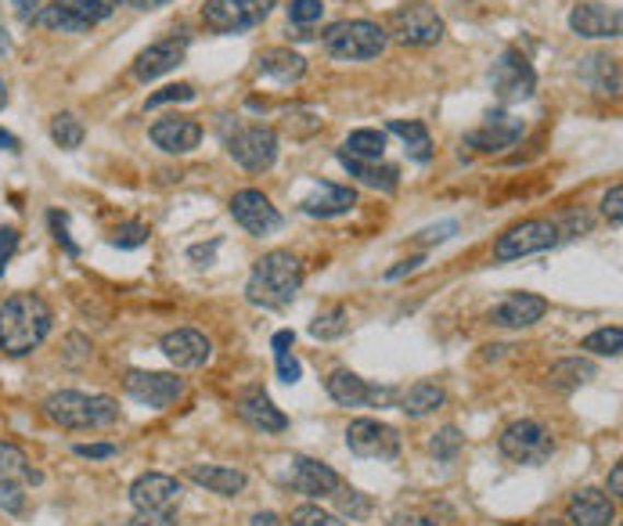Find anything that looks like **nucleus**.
I'll return each mask as SVG.
<instances>
[{"label": "nucleus", "mask_w": 623, "mask_h": 526, "mask_svg": "<svg viewBox=\"0 0 623 526\" xmlns=\"http://www.w3.org/2000/svg\"><path fill=\"white\" fill-rule=\"evenodd\" d=\"M491 87L497 94L501 105H519V102H530L533 91H538V72H533L530 58L508 47L501 51V58L494 62L491 69Z\"/></svg>", "instance_id": "5"}, {"label": "nucleus", "mask_w": 623, "mask_h": 526, "mask_svg": "<svg viewBox=\"0 0 623 526\" xmlns=\"http://www.w3.org/2000/svg\"><path fill=\"white\" fill-rule=\"evenodd\" d=\"M116 242L119 249H137V246H145L148 242V227L141 224V220H130V224H123L119 231H116Z\"/></svg>", "instance_id": "44"}, {"label": "nucleus", "mask_w": 623, "mask_h": 526, "mask_svg": "<svg viewBox=\"0 0 623 526\" xmlns=\"http://www.w3.org/2000/svg\"><path fill=\"white\" fill-rule=\"evenodd\" d=\"M8 105V87H4V80H0V108Z\"/></svg>", "instance_id": "60"}, {"label": "nucleus", "mask_w": 623, "mask_h": 526, "mask_svg": "<svg viewBox=\"0 0 623 526\" xmlns=\"http://www.w3.org/2000/svg\"><path fill=\"white\" fill-rule=\"evenodd\" d=\"M620 202H623V188L613 185V188L605 191V199H602V213H605V220L613 227H620V220H623V206Z\"/></svg>", "instance_id": "45"}, {"label": "nucleus", "mask_w": 623, "mask_h": 526, "mask_svg": "<svg viewBox=\"0 0 623 526\" xmlns=\"http://www.w3.org/2000/svg\"><path fill=\"white\" fill-rule=\"evenodd\" d=\"M558 238H563V227L555 220H522V224L508 227L494 246V260H522L530 253H544V249H555Z\"/></svg>", "instance_id": "7"}, {"label": "nucleus", "mask_w": 623, "mask_h": 526, "mask_svg": "<svg viewBox=\"0 0 623 526\" xmlns=\"http://www.w3.org/2000/svg\"><path fill=\"white\" fill-rule=\"evenodd\" d=\"M328 397L335 404H343V408H365V404H393V400H401V394L396 389H376V386H368L365 378H360L357 372L350 369H335L328 375Z\"/></svg>", "instance_id": "17"}, {"label": "nucleus", "mask_w": 623, "mask_h": 526, "mask_svg": "<svg viewBox=\"0 0 623 526\" xmlns=\"http://www.w3.org/2000/svg\"><path fill=\"white\" fill-rule=\"evenodd\" d=\"M0 149H8V152H19V138H15V133H8L4 127H0Z\"/></svg>", "instance_id": "58"}, {"label": "nucleus", "mask_w": 623, "mask_h": 526, "mask_svg": "<svg viewBox=\"0 0 623 526\" xmlns=\"http://www.w3.org/2000/svg\"><path fill=\"white\" fill-rule=\"evenodd\" d=\"M44 414L61 430H105L119 419V404L105 394H80V389H58L44 400Z\"/></svg>", "instance_id": "3"}, {"label": "nucleus", "mask_w": 623, "mask_h": 526, "mask_svg": "<svg viewBox=\"0 0 623 526\" xmlns=\"http://www.w3.org/2000/svg\"><path fill=\"white\" fill-rule=\"evenodd\" d=\"M299 289H303V264H299V256L289 249H274L256 260L245 285V300L253 307L281 311L299 296Z\"/></svg>", "instance_id": "2"}, {"label": "nucleus", "mask_w": 623, "mask_h": 526, "mask_svg": "<svg viewBox=\"0 0 623 526\" xmlns=\"http://www.w3.org/2000/svg\"><path fill=\"white\" fill-rule=\"evenodd\" d=\"M123 526H177L173 516H148V512H137L134 519H127Z\"/></svg>", "instance_id": "50"}, {"label": "nucleus", "mask_w": 623, "mask_h": 526, "mask_svg": "<svg viewBox=\"0 0 623 526\" xmlns=\"http://www.w3.org/2000/svg\"><path fill=\"white\" fill-rule=\"evenodd\" d=\"M339 163L350 170V177H357L360 185H368V188L396 191V185H401V170H396L393 163H379V159H357V155H346V152H339Z\"/></svg>", "instance_id": "26"}, {"label": "nucleus", "mask_w": 623, "mask_h": 526, "mask_svg": "<svg viewBox=\"0 0 623 526\" xmlns=\"http://www.w3.org/2000/svg\"><path fill=\"white\" fill-rule=\"evenodd\" d=\"M30 505L26 498V487L22 483H11V480H0V509L8 512V516H22Z\"/></svg>", "instance_id": "40"}, {"label": "nucleus", "mask_w": 623, "mask_h": 526, "mask_svg": "<svg viewBox=\"0 0 623 526\" xmlns=\"http://www.w3.org/2000/svg\"><path fill=\"white\" fill-rule=\"evenodd\" d=\"M15 8H19V15H22V19L33 22V15H36V11H41V0H15Z\"/></svg>", "instance_id": "57"}, {"label": "nucleus", "mask_w": 623, "mask_h": 526, "mask_svg": "<svg viewBox=\"0 0 623 526\" xmlns=\"http://www.w3.org/2000/svg\"><path fill=\"white\" fill-rule=\"evenodd\" d=\"M119 4L137 8V11H155V8H166L170 0H119Z\"/></svg>", "instance_id": "54"}, {"label": "nucleus", "mask_w": 623, "mask_h": 526, "mask_svg": "<svg viewBox=\"0 0 623 526\" xmlns=\"http://www.w3.org/2000/svg\"><path fill=\"white\" fill-rule=\"evenodd\" d=\"M418 264H422V256H411V260H404V264H396L393 271H385V278L390 281H396V278H404V274H411V271H418Z\"/></svg>", "instance_id": "52"}, {"label": "nucleus", "mask_w": 623, "mask_h": 526, "mask_svg": "<svg viewBox=\"0 0 623 526\" xmlns=\"http://www.w3.org/2000/svg\"><path fill=\"white\" fill-rule=\"evenodd\" d=\"M299 206H303L307 217H339V213H350L354 206H357V191L321 180V185L310 191Z\"/></svg>", "instance_id": "25"}, {"label": "nucleus", "mask_w": 623, "mask_h": 526, "mask_svg": "<svg viewBox=\"0 0 623 526\" xmlns=\"http://www.w3.org/2000/svg\"><path fill=\"white\" fill-rule=\"evenodd\" d=\"M0 480L30 487V483H41L44 476L33 469L26 451H22L19 444H4V440H0Z\"/></svg>", "instance_id": "32"}, {"label": "nucleus", "mask_w": 623, "mask_h": 526, "mask_svg": "<svg viewBox=\"0 0 623 526\" xmlns=\"http://www.w3.org/2000/svg\"><path fill=\"white\" fill-rule=\"evenodd\" d=\"M80 458H112L116 455V444H77Z\"/></svg>", "instance_id": "49"}, {"label": "nucleus", "mask_w": 623, "mask_h": 526, "mask_svg": "<svg viewBox=\"0 0 623 526\" xmlns=\"http://www.w3.org/2000/svg\"><path fill=\"white\" fill-rule=\"evenodd\" d=\"M584 350L598 353V358H620L623 350V328L620 325H609V328H598V332H591L588 339L580 342Z\"/></svg>", "instance_id": "35"}, {"label": "nucleus", "mask_w": 623, "mask_h": 526, "mask_svg": "<svg viewBox=\"0 0 623 526\" xmlns=\"http://www.w3.org/2000/svg\"><path fill=\"white\" fill-rule=\"evenodd\" d=\"M497 447H501L505 458H512L519 465H541V461L552 458V451H555L547 430L533 419H519V422L508 425V430L501 433V440H497Z\"/></svg>", "instance_id": "9"}, {"label": "nucleus", "mask_w": 623, "mask_h": 526, "mask_svg": "<svg viewBox=\"0 0 623 526\" xmlns=\"http://www.w3.org/2000/svg\"><path fill=\"white\" fill-rule=\"evenodd\" d=\"M274 364H278L281 383H299V375H303V364H299L292 353H274Z\"/></svg>", "instance_id": "46"}, {"label": "nucleus", "mask_w": 623, "mask_h": 526, "mask_svg": "<svg viewBox=\"0 0 623 526\" xmlns=\"http://www.w3.org/2000/svg\"><path fill=\"white\" fill-rule=\"evenodd\" d=\"M51 227H55V238L61 242V246H66V253H69V256H77L80 249H77V242L69 238V231H66V217H61V213H51Z\"/></svg>", "instance_id": "48"}, {"label": "nucleus", "mask_w": 623, "mask_h": 526, "mask_svg": "<svg viewBox=\"0 0 623 526\" xmlns=\"http://www.w3.org/2000/svg\"><path fill=\"white\" fill-rule=\"evenodd\" d=\"M112 15L108 0H55V4H44L33 15L36 26L44 30H58V33H86L97 22H105Z\"/></svg>", "instance_id": "6"}, {"label": "nucleus", "mask_w": 623, "mask_h": 526, "mask_svg": "<svg viewBox=\"0 0 623 526\" xmlns=\"http://www.w3.org/2000/svg\"><path fill=\"white\" fill-rule=\"evenodd\" d=\"M346 332V311L343 307H332L325 314H318L314 322H310V336L328 342V339H339Z\"/></svg>", "instance_id": "37"}, {"label": "nucleus", "mask_w": 623, "mask_h": 526, "mask_svg": "<svg viewBox=\"0 0 623 526\" xmlns=\"http://www.w3.org/2000/svg\"><path fill=\"white\" fill-rule=\"evenodd\" d=\"M390 44V36L379 26V22L368 19H350V22H335L325 33V51L339 62H368V58H379Z\"/></svg>", "instance_id": "4"}, {"label": "nucleus", "mask_w": 623, "mask_h": 526, "mask_svg": "<svg viewBox=\"0 0 623 526\" xmlns=\"http://www.w3.org/2000/svg\"><path fill=\"white\" fill-rule=\"evenodd\" d=\"M390 133L404 141L407 159H415V163H429L432 159V138L426 124H418V119H390Z\"/></svg>", "instance_id": "30"}, {"label": "nucleus", "mask_w": 623, "mask_h": 526, "mask_svg": "<svg viewBox=\"0 0 623 526\" xmlns=\"http://www.w3.org/2000/svg\"><path fill=\"white\" fill-rule=\"evenodd\" d=\"M547 314V300L533 296V292H512L501 307H494L491 322L501 328H530Z\"/></svg>", "instance_id": "23"}, {"label": "nucleus", "mask_w": 623, "mask_h": 526, "mask_svg": "<svg viewBox=\"0 0 623 526\" xmlns=\"http://www.w3.org/2000/svg\"><path fill=\"white\" fill-rule=\"evenodd\" d=\"M259 72L278 83H296V80H303L307 58L292 51V47H270V51L259 55Z\"/></svg>", "instance_id": "29"}, {"label": "nucleus", "mask_w": 623, "mask_h": 526, "mask_svg": "<svg viewBox=\"0 0 623 526\" xmlns=\"http://www.w3.org/2000/svg\"><path fill=\"white\" fill-rule=\"evenodd\" d=\"M228 152L249 174H264L278 159V133L270 127H242L228 138Z\"/></svg>", "instance_id": "10"}, {"label": "nucleus", "mask_w": 623, "mask_h": 526, "mask_svg": "<svg viewBox=\"0 0 623 526\" xmlns=\"http://www.w3.org/2000/svg\"><path fill=\"white\" fill-rule=\"evenodd\" d=\"M55 314L36 292H15L0 303V350L8 358H26L51 336Z\"/></svg>", "instance_id": "1"}, {"label": "nucleus", "mask_w": 623, "mask_h": 526, "mask_svg": "<svg viewBox=\"0 0 623 526\" xmlns=\"http://www.w3.org/2000/svg\"><path fill=\"white\" fill-rule=\"evenodd\" d=\"M533 526H569V523H558V519H541V523H533Z\"/></svg>", "instance_id": "61"}, {"label": "nucleus", "mask_w": 623, "mask_h": 526, "mask_svg": "<svg viewBox=\"0 0 623 526\" xmlns=\"http://www.w3.org/2000/svg\"><path fill=\"white\" fill-rule=\"evenodd\" d=\"M620 8L613 4H595V0H588V4H577L569 11V30L584 36V40H616L620 36Z\"/></svg>", "instance_id": "18"}, {"label": "nucleus", "mask_w": 623, "mask_h": 526, "mask_svg": "<svg viewBox=\"0 0 623 526\" xmlns=\"http://www.w3.org/2000/svg\"><path fill=\"white\" fill-rule=\"evenodd\" d=\"M184 55H188V36H184V33L181 36H166V40L145 47V51L137 55L134 77L141 80V83L166 77V72H173V69L184 62Z\"/></svg>", "instance_id": "19"}, {"label": "nucleus", "mask_w": 623, "mask_h": 526, "mask_svg": "<svg viewBox=\"0 0 623 526\" xmlns=\"http://www.w3.org/2000/svg\"><path fill=\"white\" fill-rule=\"evenodd\" d=\"M192 97H195L192 83H170V87L155 91L152 97H148V108H159V105H170V102H192Z\"/></svg>", "instance_id": "43"}, {"label": "nucleus", "mask_w": 623, "mask_h": 526, "mask_svg": "<svg viewBox=\"0 0 623 526\" xmlns=\"http://www.w3.org/2000/svg\"><path fill=\"white\" fill-rule=\"evenodd\" d=\"M346 447L360 458H396L401 455V433L376 419H354L346 425Z\"/></svg>", "instance_id": "12"}, {"label": "nucleus", "mask_w": 623, "mask_h": 526, "mask_svg": "<svg viewBox=\"0 0 623 526\" xmlns=\"http://www.w3.org/2000/svg\"><path fill=\"white\" fill-rule=\"evenodd\" d=\"M591 378H595V364L584 361V358H566L547 372V383H552L555 389H563V394L580 389L584 383H591Z\"/></svg>", "instance_id": "33"}, {"label": "nucleus", "mask_w": 623, "mask_h": 526, "mask_svg": "<svg viewBox=\"0 0 623 526\" xmlns=\"http://www.w3.org/2000/svg\"><path fill=\"white\" fill-rule=\"evenodd\" d=\"M292 469H289V480L299 494H307V498H332L335 491H339V472L332 469V465L325 461H318V458H307V455H296L292 461Z\"/></svg>", "instance_id": "21"}, {"label": "nucleus", "mask_w": 623, "mask_h": 526, "mask_svg": "<svg viewBox=\"0 0 623 526\" xmlns=\"http://www.w3.org/2000/svg\"><path fill=\"white\" fill-rule=\"evenodd\" d=\"M231 217L234 224L245 227L249 235L264 238V235H274V231H281V213L278 206H274L264 191L256 188H245L231 199Z\"/></svg>", "instance_id": "14"}, {"label": "nucleus", "mask_w": 623, "mask_h": 526, "mask_svg": "<svg viewBox=\"0 0 623 526\" xmlns=\"http://www.w3.org/2000/svg\"><path fill=\"white\" fill-rule=\"evenodd\" d=\"M609 494L613 498L623 494V465H613V472H609Z\"/></svg>", "instance_id": "55"}, {"label": "nucleus", "mask_w": 623, "mask_h": 526, "mask_svg": "<svg viewBox=\"0 0 623 526\" xmlns=\"http://www.w3.org/2000/svg\"><path fill=\"white\" fill-rule=\"evenodd\" d=\"M393 33L407 47H432L443 40V19L429 4H407L393 15Z\"/></svg>", "instance_id": "15"}, {"label": "nucleus", "mask_w": 623, "mask_h": 526, "mask_svg": "<svg viewBox=\"0 0 623 526\" xmlns=\"http://www.w3.org/2000/svg\"><path fill=\"white\" fill-rule=\"evenodd\" d=\"M278 0H209L203 8V22L214 33H245L259 26Z\"/></svg>", "instance_id": "8"}, {"label": "nucleus", "mask_w": 623, "mask_h": 526, "mask_svg": "<svg viewBox=\"0 0 623 526\" xmlns=\"http://www.w3.org/2000/svg\"><path fill=\"white\" fill-rule=\"evenodd\" d=\"M19 249V231L15 227H0V274L8 271L11 256H15Z\"/></svg>", "instance_id": "47"}, {"label": "nucleus", "mask_w": 623, "mask_h": 526, "mask_svg": "<svg viewBox=\"0 0 623 526\" xmlns=\"http://www.w3.org/2000/svg\"><path fill=\"white\" fill-rule=\"evenodd\" d=\"M181 480H173L166 472H145L137 476L130 487V505L148 516H173L181 505Z\"/></svg>", "instance_id": "11"}, {"label": "nucleus", "mask_w": 623, "mask_h": 526, "mask_svg": "<svg viewBox=\"0 0 623 526\" xmlns=\"http://www.w3.org/2000/svg\"><path fill=\"white\" fill-rule=\"evenodd\" d=\"M522 133H527V124L516 119L512 113H505V108H497V113L483 116V124L476 130L465 133V141L476 152H505V149H512Z\"/></svg>", "instance_id": "16"}, {"label": "nucleus", "mask_w": 623, "mask_h": 526, "mask_svg": "<svg viewBox=\"0 0 623 526\" xmlns=\"http://www.w3.org/2000/svg\"><path fill=\"white\" fill-rule=\"evenodd\" d=\"M239 414H242V422H249L259 433H285V425H289V419H285V414L274 408V400L264 394V389H253V394H245L242 404H239Z\"/></svg>", "instance_id": "27"}, {"label": "nucleus", "mask_w": 623, "mask_h": 526, "mask_svg": "<svg viewBox=\"0 0 623 526\" xmlns=\"http://www.w3.org/2000/svg\"><path fill=\"white\" fill-rule=\"evenodd\" d=\"M152 141L155 149H163L170 155H188L198 149V141H203V127L188 116H166L159 119V124H152Z\"/></svg>", "instance_id": "22"}, {"label": "nucleus", "mask_w": 623, "mask_h": 526, "mask_svg": "<svg viewBox=\"0 0 623 526\" xmlns=\"http://www.w3.org/2000/svg\"><path fill=\"white\" fill-rule=\"evenodd\" d=\"M616 523V509L602 491L595 487H584L569 498V526H613Z\"/></svg>", "instance_id": "24"}, {"label": "nucleus", "mask_w": 623, "mask_h": 526, "mask_svg": "<svg viewBox=\"0 0 623 526\" xmlns=\"http://www.w3.org/2000/svg\"><path fill=\"white\" fill-rule=\"evenodd\" d=\"M159 350L166 353V361L173 369H203V364L214 358V342H209L203 332H195V328H177V332H166L163 342H159Z\"/></svg>", "instance_id": "20"}, {"label": "nucleus", "mask_w": 623, "mask_h": 526, "mask_svg": "<svg viewBox=\"0 0 623 526\" xmlns=\"http://www.w3.org/2000/svg\"><path fill=\"white\" fill-rule=\"evenodd\" d=\"M321 15H325L321 0H292L289 4V22H296V26H310V22H318Z\"/></svg>", "instance_id": "42"}, {"label": "nucleus", "mask_w": 623, "mask_h": 526, "mask_svg": "<svg viewBox=\"0 0 623 526\" xmlns=\"http://www.w3.org/2000/svg\"><path fill=\"white\" fill-rule=\"evenodd\" d=\"M292 526H346L339 516H332V512L318 509V505H299L292 512Z\"/></svg>", "instance_id": "41"}, {"label": "nucleus", "mask_w": 623, "mask_h": 526, "mask_svg": "<svg viewBox=\"0 0 623 526\" xmlns=\"http://www.w3.org/2000/svg\"><path fill=\"white\" fill-rule=\"evenodd\" d=\"M292 342H296V332H289V328H285V332H278L274 336V353H292Z\"/></svg>", "instance_id": "53"}, {"label": "nucleus", "mask_w": 623, "mask_h": 526, "mask_svg": "<svg viewBox=\"0 0 623 526\" xmlns=\"http://www.w3.org/2000/svg\"><path fill=\"white\" fill-rule=\"evenodd\" d=\"M253 526H281V523H278V516H274V512H256Z\"/></svg>", "instance_id": "59"}, {"label": "nucleus", "mask_w": 623, "mask_h": 526, "mask_svg": "<svg viewBox=\"0 0 623 526\" xmlns=\"http://www.w3.org/2000/svg\"><path fill=\"white\" fill-rule=\"evenodd\" d=\"M123 389H127L137 404H145V408L163 411V408H170V404H177L184 397V378L166 375V372L134 369V372H127V378H123Z\"/></svg>", "instance_id": "13"}, {"label": "nucleus", "mask_w": 623, "mask_h": 526, "mask_svg": "<svg viewBox=\"0 0 623 526\" xmlns=\"http://www.w3.org/2000/svg\"><path fill=\"white\" fill-rule=\"evenodd\" d=\"M339 152L357 155V159H382V152H385V133H382V130H354Z\"/></svg>", "instance_id": "34"}, {"label": "nucleus", "mask_w": 623, "mask_h": 526, "mask_svg": "<svg viewBox=\"0 0 623 526\" xmlns=\"http://www.w3.org/2000/svg\"><path fill=\"white\" fill-rule=\"evenodd\" d=\"M51 138H55V144L58 149H80L83 144V124L72 113H58L55 119H51Z\"/></svg>", "instance_id": "36"}, {"label": "nucleus", "mask_w": 623, "mask_h": 526, "mask_svg": "<svg viewBox=\"0 0 623 526\" xmlns=\"http://www.w3.org/2000/svg\"><path fill=\"white\" fill-rule=\"evenodd\" d=\"M454 231H458V224H454V220H447V224H440V227L422 231V242H443V238H451Z\"/></svg>", "instance_id": "51"}, {"label": "nucleus", "mask_w": 623, "mask_h": 526, "mask_svg": "<svg viewBox=\"0 0 623 526\" xmlns=\"http://www.w3.org/2000/svg\"><path fill=\"white\" fill-rule=\"evenodd\" d=\"M188 476H192L198 487H206V491L223 494V498L242 494L245 483H249L245 472L242 469H231V465H192Z\"/></svg>", "instance_id": "28"}, {"label": "nucleus", "mask_w": 623, "mask_h": 526, "mask_svg": "<svg viewBox=\"0 0 623 526\" xmlns=\"http://www.w3.org/2000/svg\"><path fill=\"white\" fill-rule=\"evenodd\" d=\"M461 444H465V436L458 433V425H443V430L432 433V440H429V455L436 461H451V458H458Z\"/></svg>", "instance_id": "38"}, {"label": "nucleus", "mask_w": 623, "mask_h": 526, "mask_svg": "<svg viewBox=\"0 0 623 526\" xmlns=\"http://www.w3.org/2000/svg\"><path fill=\"white\" fill-rule=\"evenodd\" d=\"M443 386H436V383H415V386H407L404 394H401V411L411 414V419H426V414H432L436 408H443Z\"/></svg>", "instance_id": "31"}, {"label": "nucleus", "mask_w": 623, "mask_h": 526, "mask_svg": "<svg viewBox=\"0 0 623 526\" xmlns=\"http://www.w3.org/2000/svg\"><path fill=\"white\" fill-rule=\"evenodd\" d=\"M390 526H436V523H429L426 516H407V512H401V516H393Z\"/></svg>", "instance_id": "56"}, {"label": "nucleus", "mask_w": 623, "mask_h": 526, "mask_svg": "<svg viewBox=\"0 0 623 526\" xmlns=\"http://www.w3.org/2000/svg\"><path fill=\"white\" fill-rule=\"evenodd\" d=\"M332 498H335V505H339L343 516H350V519H368L371 516V498L368 494L346 491V487L339 483V491H335Z\"/></svg>", "instance_id": "39"}]
</instances>
